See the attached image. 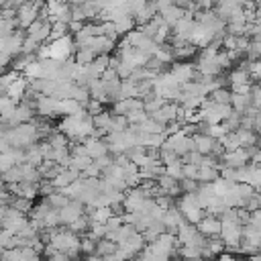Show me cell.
<instances>
[{"instance_id": "cell-1", "label": "cell", "mask_w": 261, "mask_h": 261, "mask_svg": "<svg viewBox=\"0 0 261 261\" xmlns=\"http://www.w3.org/2000/svg\"><path fill=\"white\" fill-rule=\"evenodd\" d=\"M77 51V45H75V39L73 35H67V37H61L57 41H51V57L57 59V61H67L75 55Z\"/></svg>"}, {"instance_id": "cell-2", "label": "cell", "mask_w": 261, "mask_h": 261, "mask_svg": "<svg viewBox=\"0 0 261 261\" xmlns=\"http://www.w3.org/2000/svg\"><path fill=\"white\" fill-rule=\"evenodd\" d=\"M24 39H27V31H24V29H18V31H14L10 37H2V41H0L2 53H10L12 57H16L18 53H22V45H24Z\"/></svg>"}, {"instance_id": "cell-3", "label": "cell", "mask_w": 261, "mask_h": 261, "mask_svg": "<svg viewBox=\"0 0 261 261\" xmlns=\"http://www.w3.org/2000/svg\"><path fill=\"white\" fill-rule=\"evenodd\" d=\"M88 206L82 202V200H71L67 206H63L59 210V216H61V224H71L75 218H80L82 214H86Z\"/></svg>"}, {"instance_id": "cell-4", "label": "cell", "mask_w": 261, "mask_h": 261, "mask_svg": "<svg viewBox=\"0 0 261 261\" xmlns=\"http://www.w3.org/2000/svg\"><path fill=\"white\" fill-rule=\"evenodd\" d=\"M173 75H175V80L184 86V84H188V82H192L194 77H196V73H198V69H196V65L194 63H190V61H181V63H173L171 65V69H169Z\"/></svg>"}, {"instance_id": "cell-5", "label": "cell", "mask_w": 261, "mask_h": 261, "mask_svg": "<svg viewBox=\"0 0 261 261\" xmlns=\"http://www.w3.org/2000/svg\"><path fill=\"white\" fill-rule=\"evenodd\" d=\"M198 230L204 234V237H218L220 230H222V220L218 216H212V214H206L198 224Z\"/></svg>"}, {"instance_id": "cell-6", "label": "cell", "mask_w": 261, "mask_h": 261, "mask_svg": "<svg viewBox=\"0 0 261 261\" xmlns=\"http://www.w3.org/2000/svg\"><path fill=\"white\" fill-rule=\"evenodd\" d=\"M139 108H145V100H141V98H124V100H118V102L112 104V114L128 116L133 110H139Z\"/></svg>"}, {"instance_id": "cell-7", "label": "cell", "mask_w": 261, "mask_h": 261, "mask_svg": "<svg viewBox=\"0 0 261 261\" xmlns=\"http://www.w3.org/2000/svg\"><path fill=\"white\" fill-rule=\"evenodd\" d=\"M228 165V167H243L247 163H251V153L247 151V147H241V149H234V151H226L224 157H222Z\"/></svg>"}, {"instance_id": "cell-8", "label": "cell", "mask_w": 261, "mask_h": 261, "mask_svg": "<svg viewBox=\"0 0 261 261\" xmlns=\"http://www.w3.org/2000/svg\"><path fill=\"white\" fill-rule=\"evenodd\" d=\"M184 222H188V220L184 218V214H181V210H179L177 206H171V208L165 210V214H163V224H165V228H167L169 232H175V234H177V228H179Z\"/></svg>"}, {"instance_id": "cell-9", "label": "cell", "mask_w": 261, "mask_h": 261, "mask_svg": "<svg viewBox=\"0 0 261 261\" xmlns=\"http://www.w3.org/2000/svg\"><path fill=\"white\" fill-rule=\"evenodd\" d=\"M27 92H29V77L20 75L18 80H14V82L2 92V96H10V98H14L16 102H20V100L27 96Z\"/></svg>"}, {"instance_id": "cell-10", "label": "cell", "mask_w": 261, "mask_h": 261, "mask_svg": "<svg viewBox=\"0 0 261 261\" xmlns=\"http://www.w3.org/2000/svg\"><path fill=\"white\" fill-rule=\"evenodd\" d=\"M84 145H86V149H88V155H90L92 159H98V157H102V155L110 153V149H108V143H106V139H96V137H88V139L84 141Z\"/></svg>"}, {"instance_id": "cell-11", "label": "cell", "mask_w": 261, "mask_h": 261, "mask_svg": "<svg viewBox=\"0 0 261 261\" xmlns=\"http://www.w3.org/2000/svg\"><path fill=\"white\" fill-rule=\"evenodd\" d=\"M194 145H196V151H200L202 155H210L214 145H216V139L206 135V133H196L194 135Z\"/></svg>"}, {"instance_id": "cell-12", "label": "cell", "mask_w": 261, "mask_h": 261, "mask_svg": "<svg viewBox=\"0 0 261 261\" xmlns=\"http://www.w3.org/2000/svg\"><path fill=\"white\" fill-rule=\"evenodd\" d=\"M84 108V104L75 98H63L57 102V114H63V116H69V114H75Z\"/></svg>"}, {"instance_id": "cell-13", "label": "cell", "mask_w": 261, "mask_h": 261, "mask_svg": "<svg viewBox=\"0 0 261 261\" xmlns=\"http://www.w3.org/2000/svg\"><path fill=\"white\" fill-rule=\"evenodd\" d=\"M224 163H220V165H202L200 171H198V181L200 184H212L214 179L220 177V167Z\"/></svg>"}, {"instance_id": "cell-14", "label": "cell", "mask_w": 261, "mask_h": 261, "mask_svg": "<svg viewBox=\"0 0 261 261\" xmlns=\"http://www.w3.org/2000/svg\"><path fill=\"white\" fill-rule=\"evenodd\" d=\"M232 108L237 110V112H247L251 106H253V92L251 94H234L232 92Z\"/></svg>"}, {"instance_id": "cell-15", "label": "cell", "mask_w": 261, "mask_h": 261, "mask_svg": "<svg viewBox=\"0 0 261 261\" xmlns=\"http://www.w3.org/2000/svg\"><path fill=\"white\" fill-rule=\"evenodd\" d=\"M161 16H163V20H165L169 27H173L175 22H179V20L186 16V10L179 8V6H175V4H171L169 8H165V10L161 12Z\"/></svg>"}, {"instance_id": "cell-16", "label": "cell", "mask_w": 261, "mask_h": 261, "mask_svg": "<svg viewBox=\"0 0 261 261\" xmlns=\"http://www.w3.org/2000/svg\"><path fill=\"white\" fill-rule=\"evenodd\" d=\"M251 71L249 69H243V67H239V69H232L230 73H228V86H243V84H251Z\"/></svg>"}, {"instance_id": "cell-17", "label": "cell", "mask_w": 261, "mask_h": 261, "mask_svg": "<svg viewBox=\"0 0 261 261\" xmlns=\"http://www.w3.org/2000/svg\"><path fill=\"white\" fill-rule=\"evenodd\" d=\"M45 200L51 204V208H57V210H61L63 206H67L69 202H71V198L67 196V194H63L61 190H55L53 194H49V196H45Z\"/></svg>"}, {"instance_id": "cell-18", "label": "cell", "mask_w": 261, "mask_h": 261, "mask_svg": "<svg viewBox=\"0 0 261 261\" xmlns=\"http://www.w3.org/2000/svg\"><path fill=\"white\" fill-rule=\"evenodd\" d=\"M90 226H92V220H90L88 212H86V214H82L80 218H75L71 224H67V228H69V230H73L75 234H86V232L90 230Z\"/></svg>"}, {"instance_id": "cell-19", "label": "cell", "mask_w": 261, "mask_h": 261, "mask_svg": "<svg viewBox=\"0 0 261 261\" xmlns=\"http://www.w3.org/2000/svg\"><path fill=\"white\" fill-rule=\"evenodd\" d=\"M116 249H118V243H114V241H110V239L106 237V239H100V241H98V249H96V255H100V257H106V255H114V253H116Z\"/></svg>"}, {"instance_id": "cell-20", "label": "cell", "mask_w": 261, "mask_h": 261, "mask_svg": "<svg viewBox=\"0 0 261 261\" xmlns=\"http://www.w3.org/2000/svg\"><path fill=\"white\" fill-rule=\"evenodd\" d=\"M92 163H94V159H92L90 155H71V163H69V167H73V169H77L80 173H84Z\"/></svg>"}, {"instance_id": "cell-21", "label": "cell", "mask_w": 261, "mask_h": 261, "mask_svg": "<svg viewBox=\"0 0 261 261\" xmlns=\"http://www.w3.org/2000/svg\"><path fill=\"white\" fill-rule=\"evenodd\" d=\"M234 184H237V181H232V179H226V177H222V175H220L218 179H214V181H212V186H214V192H216L220 198H224V196H226V194L232 190V186H234Z\"/></svg>"}, {"instance_id": "cell-22", "label": "cell", "mask_w": 261, "mask_h": 261, "mask_svg": "<svg viewBox=\"0 0 261 261\" xmlns=\"http://www.w3.org/2000/svg\"><path fill=\"white\" fill-rule=\"evenodd\" d=\"M67 35H71L69 24H67V22L57 20V22H53V27H51V37H49V43H51V41H57V39H61V37H67Z\"/></svg>"}, {"instance_id": "cell-23", "label": "cell", "mask_w": 261, "mask_h": 261, "mask_svg": "<svg viewBox=\"0 0 261 261\" xmlns=\"http://www.w3.org/2000/svg\"><path fill=\"white\" fill-rule=\"evenodd\" d=\"M73 59H75L80 65H88V63H92V61L96 59V53H94L90 47H77Z\"/></svg>"}, {"instance_id": "cell-24", "label": "cell", "mask_w": 261, "mask_h": 261, "mask_svg": "<svg viewBox=\"0 0 261 261\" xmlns=\"http://www.w3.org/2000/svg\"><path fill=\"white\" fill-rule=\"evenodd\" d=\"M210 98H212L216 104H230V102H232V90H226L224 86H222V88H216V90L210 94Z\"/></svg>"}, {"instance_id": "cell-25", "label": "cell", "mask_w": 261, "mask_h": 261, "mask_svg": "<svg viewBox=\"0 0 261 261\" xmlns=\"http://www.w3.org/2000/svg\"><path fill=\"white\" fill-rule=\"evenodd\" d=\"M110 122H112V112H106V110H102L100 114H96V116H94V124H96V128H102V130H106V135H108Z\"/></svg>"}, {"instance_id": "cell-26", "label": "cell", "mask_w": 261, "mask_h": 261, "mask_svg": "<svg viewBox=\"0 0 261 261\" xmlns=\"http://www.w3.org/2000/svg\"><path fill=\"white\" fill-rule=\"evenodd\" d=\"M177 255L181 257V259H202V249H198V247H188V245H181L179 249H177Z\"/></svg>"}, {"instance_id": "cell-27", "label": "cell", "mask_w": 261, "mask_h": 261, "mask_svg": "<svg viewBox=\"0 0 261 261\" xmlns=\"http://www.w3.org/2000/svg\"><path fill=\"white\" fill-rule=\"evenodd\" d=\"M165 173L181 181V179H184V159H177L175 163H171V165H165Z\"/></svg>"}, {"instance_id": "cell-28", "label": "cell", "mask_w": 261, "mask_h": 261, "mask_svg": "<svg viewBox=\"0 0 261 261\" xmlns=\"http://www.w3.org/2000/svg\"><path fill=\"white\" fill-rule=\"evenodd\" d=\"M80 247H82V253H84V255H94L96 249H98V241H96L94 237H90V234H84Z\"/></svg>"}, {"instance_id": "cell-29", "label": "cell", "mask_w": 261, "mask_h": 261, "mask_svg": "<svg viewBox=\"0 0 261 261\" xmlns=\"http://www.w3.org/2000/svg\"><path fill=\"white\" fill-rule=\"evenodd\" d=\"M94 163H96V165H98V167L102 169V173H104V171H106V169H108V167H110V165L114 163V155H110V153H106V155H102V157H98V159H94Z\"/></svg>"}, {"instance_id": "cell-30", "label": "cell", "mask_w": 261, "mask_h": 261, "mask_svg": "<svg viewBox=\"0 0 261 261\" xmlns=\"http://www.w3.org/2000/svg\"><path fill=\"white\" fill-rule=\"evenodd\" d=\"M179 184H181V192H184V194H192V192H196V190L200 188V181H198V179H188V177H184Z\"/></svg>"}, {"instance_id": "cell-31", "label": "cell", "mask_w": 261, "mask_h": 261, "mask_svg": "<svg viewBox=\"0 0 261 261\" xmlns=\"http://www.w3.org/2000/svg\"><path fill=\"white\" fill-rule=\"evenodd\" d=\"M198 171H200L198 165L184 161V177H188V179H198Z\"/></svg>"}, {"instance_id": "cell-32", "label": "cell", "mask_w": 261, "mask_h": 261, "mask_svg": "<svg viewBox=\"0 0 261 261\" xmlns=\"http://www.w3.org/2000/svg\"><path fill=\"white\" fill-rule=\"evenodd\" d=\"M100 173H102V169H100L96 163H92V165H90V167H88V169L82 173V177H98Z\"/></svg>"}, {"instance_id": "cell-33", "label": "cell", "mask_w": 261, "mask_h": 261, "mask_svg": "<svg viewBox=\"0 0 261 261\" xmlns=\"http://www.w3.org/2000/svg\"><path fill=\"white\" fill-rule=\"evenodd\" d=\"M218 261H237L232 255H226V253H220L218 255Z\"/></svg>"}, {"instance_id": "cell-34", "label": "cell", "mask_w": 261, "mask_h": 261, "mask_svg": "<svg viewBox=\"0 0 261 261\" xmlns=\"http://www.w3.org/2000/svg\"><path fill=\"white\" fill-rule=\"evenodd\" d=\"M102 261H120L116 255H106V257H102Z\"/></svg>"}, {"instance_id": "cell-35", "label": "cell", "mask_w": 261, "mask_h": 261, "mask_svg": "<svg viewBox=\"0 0 261 261\" xmlns=\"http://www.w3.org/2000/svg\"><path fill=\"white\" fill-rule=\"evenodd\" d=\"M198 261H212V259H198Z\"/></svg>"}, {"instance_id": "cell-36", "label": "cell", "mask_w": 261, "mask_h": 261, "mask_svg": "<svg viewBox=\"0 0 261 261\" xmlns=\"http://www.w3.org/2000/svg\"><path fill=\"white\" fill-rule=\"evenodd\" d=\"M184 261H196V259H184Z\"/></svg>"}]
</instances>
